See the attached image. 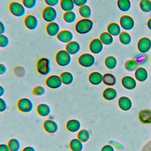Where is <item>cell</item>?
<instances>
[{"label":"cell","mask_w":151,"mask_h":151,"mask_svg":"<svg viewBox=\"0 0 151 151\" xmlns=\"http://www.w3.org/2000/svg\"><path fill=\"white\" fill-rule=\"evenodd\" d=\"M94 23L90 18H83L78 20L75 25L76 31L81 35L89 33L93 29Z\"/></svg>","instance_id":"cell-1"},{"label":"cell","mask_w":151,"mask_h":151,"mask_svg":"<svg viewBox=\"0 0 151 151\" xmlns=\"http://www.w3.org/2000/svg\"><path fill=\"white\" fill-rule=\"evenodd\" d=\"M55 59L59 66L67 67L71 63V55L65 50H61L56 53Z\"/></svg>","instance_id":"cell-2"},{"label":"cell","mask_w":151,"mask_h":151,"mask_svg":"<svg viewBox=\"0 0 151 151\" xmlns=\"http://www.w3.org/2000/svg\"><path fill=\"white\" fill-rule=\"evenodd\" d=\"M37 70L42 76H47L51 72V62L47 57L40 58L37 63Z\"/></svg>","instance_id":"cell-3"},{"label":"cell","mask_w":151,"mask_h":151,"mask_svg":"<svg viewBox=\"0 0 151 151\" xmlns=\"http://www.w3.org/2000/svg\"><path fill=\"white\" fill-rule=\"evenodd\" d=\"M11 14L16 17H22L26 13V8L24 5L19 2H12L9 5Z\"/></svg>","instance_id":"cell-4"},{"label":"cell","mask_w":151,"mask_h":151,"mask_svg":"<svg viewBox=\"0 0 151 151\" xmlns=\"http://www.w3.org/2000/svg\"><path fill=\"white\" fill-rule=\"evenodd\" d=\"M57 11L54 8V7L51 6H46L44 8L42 12V17L43 19L48 22H54L57 18Z\"/></svg>","instance_id":"cell-5"},{"label":"cell","mask_w":151,"mask_h":151,"mask_svg":"<svg viewBox=\"0 0 151 151\" xmlns=\"http://www.w3.org/2000/svg\"><path fill=\"white\" fill-rule=\"evenodd\" d=\"M96 61L95 57L90 53H83L78 58V64L86 68L92 67Z\"/></svg>","instance_id":"cell-6"},{"label":"cell","mask_w":151,"mask_h":151,"mask_svg":"<svg viewBox=\"0 0 151 151\" xmlns=\"http://www.w3.org/2000/svg\"><path fill=\"white\" fill-rule=\"evenodd\" d=\"M17 107L19 111L23 113L31 112L34 108L32 101L28 98H22L17 103Z\"/></svg>","instance_id":"cell-7"},{"label":"cell","mask_w":151,"mask_h":151,"mask_svg":"<svg viewBox=\"0 0 151 151\" xmlns=\"http://www.w3.org/2000/svg\"><path fill=\"white\" fill-rule=\"evenodd\" d=\"M46 86L51 89H57L61 87L63 83L61 77L58 75L50 76L45 80Z\"/></svg>","instance_id":"cell-8"},{"label":"cell","mask_w":151,"mask_h":151,"mask_svg":"<svg viewBox=\"0 0 151 151\" xmlns=\"http://www.w3.org/2000/svg\"><path fill=\"white\" fill-rule=\"evenodd\" d=\"M120 26L124 30H131L134 26V19L129 15H123L120 19Z\"/></svg>","instance_id":"cell-9"},{"label":"cell","mask_w":151,"mask_h":151,"mask_svg":"<svg viewBox=\"0 0 151 151\" xmlns=\"http://www.w3.org/2000/svg\"><path fill=\"white\" fill-rule=\"evenodd\" d=\"M137 49L142 54L147 52L151 49V40L148 37L140 38L137 42Z\"/></svg>","instance_id":"cell-10"},{"label":"cell","mask_w":151,"mask_h":151,"mask_svg":"<svg viewBox=\"0 0 151 151\" xmlns=\"http://www.w3.org/2000/svg\"><path fill=\"white\" fill-rule=\"evenodd\" d=\"M57 38L60 42L64 44H67L73 40L74 34L70 30L64 29L60 31L57 35Z\"/></svg>","instance_id":"cell-11"},{"label":"cell","mask_w":151,"mask_h":151,"mask_svg":"<svg viewBox=\"0 0 151 151\" xmlns=\"http://www.w3.org/2000/svg\"><path fill=\"white\" fill-rule=\"evenodd\" d=\"M24 25L29 30H35L38 25V20L37 18L32 14L28 15L24 18Z\"/></svg>","instance_id":"cell-12"},{"label":"cell","mask_w":151,"mask_h":151,"mask_svg":"<svg viewBox=\"0 0 151 151\" xmlns=\"http://www.w3.org/2000/svg\"><path fill=\"white\" fill-rule=\"evenodd\" d=\"M89 50L94 54H100L103 50V44L99 38H94L89 44Z\"/></svg>","instance_id":"cell-13"},{"label":"cell","mask_w":151,"mask_h":151,"mask_svg":"<svg viewBox=\"0 0 151 151\" xmlns=\"http://www.w3.org/2000/svg\"><path fill=\"white\" fill-rule=\"evenodd\" d=\"M43 127L45 131L48 133L53 134L58 131V124L55 121L53 120L47 119L44 122Z\"/></svg>","instance_id":"cell-14"},{"label":"cell","mask_w":151,"mask_h":151,"mask_svg":"<svg viewBox=\"0 0 151 151\" xmlns=\"http://www.w3.org/2000/svg\"><path fill=\"white\" fill-rule=\"evenodd\" d=\"M46 32L50 37H57L60 32V26L56 22H50L47 25Z\"/></svg>","instance_id":"cell-15"},{"label":"cell","mask_w":151,"mask_h":151,"mask_svg":"<svg viewBox=\"0 0 151 151\" xmlns=\"http://www.w3.org/2000/svg\"><path fill=\"white\" fill-rule=\"evenodd\" d=\"M71 55H76L81 50V46L79 42L76 41H71V42L66 44L65 49Z\"/></svg>","instance_id":"cell-16"},{"label":"cell","mask_w":151,"mask_h":151,"mask_svg":"<svg viewBox=\"0 0 151 151\" xmlns=\"http://www.w3.org/2000/svg\"><path fill=\"white\" fill-rule=\"evenodd\" d=\"M81 127V123L79 120L72 119L69 120L66 123V129L71 133H76L80 130Z\"/></svg>","instance_id":"cell-17"},{"label":"cell","mask_w":151,"mask_h":151,"mask_svg":"<svg viewBox=\"0 0 151 151\" xmlns=\"http://www.w3.org/2000/svg\"><path fill=\"white\" fill-rule=\"evenodd\" d=\"M88 81L92 85H99L103 81V75L97 71H94L90 74Z\"/></svg>","instance_id":"cell-18"},{"label":"cell","mask_w":151,"mask_h":151,"mask_svg":"<svg viewBox=\"0 0 151 151\" xmlns=\"http://www.w3.org/2000/svg\"><path fill=\"white\" fill-rule=\"evenodd\" d=\"M51 107L46 103L39 104L37 107V113L42 117H47L51 113Z\"/></svg>","instance_id":"cell-19"},{"label":"cell","mask_w":151,"mask_h":151,"mask_svg":"<svg viewBox=\"0 0 151 151\" xmlns=\"http://www.w3.org/2000/svg\"><path fill=\"white\" fill-rule=\"evenodd\" d=\"M122 83L123 87L127 90H132L136 86V80L130 76H124L122 80Z\"/></svg>","instance_id":"cell-20"},{"label":"cell","mask_w":151,"mask_h":151,"mask_svg":"<svg viewBox=\"0 0 151 151\" xmlns=\"http://www.w3.org/2000/svg\"><path fill=\"white\" fill-rule=\"evenodd\" d=\"M60 6L63 11L68 12L73 11L76 5L73 0H60Z\"/></svg>","instance_id":"cell-21"},{"label":"cell","mask_w":151,"mask_h":151,"mask_svg":"<svg viewBox=\"0 0 151 151\" xmlns=\"http://www.w3.org/2000/svg\"><path fill=\"white\" fill-rule=\"evenodd\" d=\"M135 77L139 81H145L146 80L148 77L147 70L143 67H138L135 71Z\"/></svg>","instance_id":"cell-22"},{"label":"cell","mask_w":151,"mask_h":151,"mask_svg":"<svg viewBox=\"0 0 151 151\" xmlns=\"http://www.w3.org/2000/svg\"><path fill=\"white\" fill-rule=\"evenodd\" d=\"M107 32L113 37L118 36L121 33V27L116 22H111L107 26Z\"/></svg>","instance_id":"cell-23"},{"label":"cell","mask_w":151,"mask_h":151,"mask_svg":"<svg viewBox=\"0 0 151 151\" xmlns=\"http://www.w3.org/2000/svg\"><path fill=\"white\" fill-rule=\"evenodd\" d=\"M64 85H70L74 81V76L68 71H64L60 75Z\"/></svg>","instance_id":"cell-24"},{"label":"cell","mask_w":151,"mask_h":151,"mask_svg":"<svg viewBox=\"0 0 151 151\" xmlns=\"http://www.w3.org/2000/svg\"><path fill=\"white\" fill-rule=\"evenodd\" d=\"M69 146L71 151H82L83 143L78 138H74L70 142Z\"/></svg>","instance_id":"cell-25"},{"label":"cell","mask_w":151,"mask_h":151,"mask_svg":"<svg viewBox=\"0 0 151 151\" xmlns=\"http://www.w3.org/2000/svg\"><path fill=\"white\" fill-rule=\"evenodd\" d=\"M99 39L103 44V45H109L111 44L114 41L113 37L108 32H102L99 37Z\"/></svg>","instance_id":"cell-26"},{"label":"cell","mask_w":151,"mask_h":151,"mask_svg":"<svg viewBox=\"0 0 151 151\" xmlns=\"http://www.w3.org/2000/svg\"><path fill=\"white\" fill-rule=\"evenodd\" d=\"M119 107L123 110H128L132 107V101L127 97H121L119 100Z\"/></svg>","instance_id":"cell-27"},{"label":"cell","mask_w":151,"mask_h":151,"mask_svg":"<svg viewBox=\"0 0 151 151\" xmlns=\"http://www.w3.org/2000/svg\"><path fill=\"white\" fill-rule=\"evenodd\" d=\"M139 119L143 123H151V110L145 109L139 113Z\"/></svg>","instance_id":"cell-28"},{"label":"cell","mask_w":151,"mask_h":151,"mask_svg":"<svg viewBox=\"0 0 151 151\" xmlns=\"http://www.w3.org/2000/svg\"><path fill=\"white\" fill-rule=\"evenodd\" d=\"M78 13L83 18H90L92 14L91 8L88 5L79 7Z\"/></svg>","instance_id":"cell-29"},{"label":"cell","mask_w":151,"mask_h":151,"mask_svg":"<svg viewBox=\"0 0 151 151\" xmlns=\"http://www.w3.org/2000/svg\"><path fill=\"white\" fill-rule=\"evenodd\" d=\"M64 21L69 24H73L76 19H77V15L75 12L73 11H68V12H65L63 16Z\"/></svg>","instance_id":"cell-30"},{"label":"cell","mask_w":151,"mask_h":151,"mask_svg":"<svg viewBox=\"0 0 151 151\" xmlns=\"http://www.w3.org/2000/svg\"><path fill=\"white\" fill-rule=\"evenodd\" d=\"M117 6L123 12H127L131 8V2L130 0H117Z\"/></svg>","instance_id":"cell-31"},{"label":"cell","mask_w":151,"mask_h":151,"mask_svg":"<svg viewBox=\"0 0 151 151\" xmlns=\"http://www.w3.org/2000/svg\"><path fill=\"white\" fill-rule=\"evenodd\" d=\"M103 82L107 86H111L116 84V79L113 74L110 73H106L103 76Z\"/></svg>","instance_id":"cell-32"},{"label":"cell","mask_w":151,"mask_h":151,"mask_svg":"<svg viewBox=\"0 0 151 151\" xmlns=\"http://www.w3.org/2000/svg\"><path fill=\"white\" fill-rule=\"evenodd\" d=\"M117 96V91L113 88H107L103 93V97L108 100L114 99Z\"/></svg>","instance_id":"cell-33"},{"label":"cell","mask_w":151,"mask_h":151,"mask_svg":"<svg viewBox=\"0 0 151 151\" xmlns=\"http://www.w3.org/2000/svg\"><path fill=\"white\" fill-rule=\"evenodd\" d=\"M10 151H19L21 148V143L17 139L12 138L8 142Z\"/></svg>","instance_id":"cell-34"},{"label":"cell","mask_w":151,"mask_h":151,"mask_svg":"<svg viewBox=\"0 0 151 151\" xmlns=\"http://www.w3.org/2000/svg\"><path fill=\"white\" fill-rule=\"evenodd\" d=\"M139 64L136 60H129L126 61L124 64V67L126 70L129 71H136V70L139 67Z\"/></svg>","instance_id":"cell-35"},{"label":"cell","mask_w":151,"mask_h":151,"mask_svg":"<svg viewBox=\"0 0 151 151\" xmlns=\"http://www.w3.org/2000/svg\"><path fill=\"white\" fill-rule=\"evenodd\" d=\"M90 137V132L87 129H81L78 132L77 138L83 143L87 142Z\"/></svg>","instance_id":"cell-36"},{"label":"cell","mask_w":151,"mask_h":151,"mask_svg":"<svg viewBox=\"0 0 151 151\" xmlns=\"http://www.w3.org/2000/svg\"><path fill=\"white\" fill-rule=\"evenodd\" d=\"M104 64L106 67L109 69H113L116 67L117 61L114 57L110 55L106 58L104 60Z\"/></svg>","instance_id":"cell-37"},{"label":"cell","mask_w":151,"mask_h":151,"mask_svg":"<svg viewBox=\"0 0 151 151\" xmlns=\"http://www.w3.org/2000/svg\"><path fill=\"white\" fill-rule=\"evenodd\" d=\"M119 40L122 44L129 45L132 41V37L129 33L123 31L119 35Z\"/></svg>","instance_id":"cell-38"},{"label":"cell","mask_w":151,"mask_h":151,"mask_svg":"<svg viewBox=\"0 0 151 151\" xmlns=\"http://www.w3.org/2000/svg\"><path fill=\"white\" fill-rule=\"evenodd\" d=\"M140 9L146 13L151 12V1L150 0H140L139 3Z\"/></svg>","instance_id":"cell-39"},{"label":"cell","mask_w":151,"mask_h":151,"mask_svg":"<svg viewBox=\"0 0 151 151\" xmlns=\"http://www.w3.org/2000/svg\"><path fill=\"white\" fill-rule=\"evenodd\" d=\"M37 3V0H22V4L26 9H31L34 8Z\"/></svg>","instance_id":"cell-40"},{"label":"cell","mask_w":151,"mask_h":151,"mask_svg":"<svg viewBox=\"0 0 151 151\" xmlns=\"http://www.w3.org/2000/svg\"><path fill=\"white\" fill-rule=\"evenodd\" d=\"M45 88L42 86H35L32 90L33 94L37 96H43L45 94Z\"/></svg>","instance_id":"cell-41"},{"label":"cell","mask_w":151,"mask_h":151,"mask_svg":"<svg viewBox=\"0 0 151 151\" xmlns=\"http://www.w3.org/2000/svg\"><path fill=\"white\" fill-rule=\"evenodd\" d=\"M9 44V38L5 34L0 35V48H6Z\"/></svg>","instance_id":"cell-42"},{"label":"cell","mask_w":151,"mask_h":151,"mask_svg":"<svg viewBox=\"0 0 151 151\" xmlns=\"http://www.w3.org/2000/svg\"><path fill=\"white\" fill-rule=\"evenodd\" d=\"M60 0H44L45 4L48 6L55 7L57 6L60 3Z\"/></svg>","instance_id":"cell-43"},{"label":"cell","mask_w":151,"mask_h":151,"mask_svg":"<svg viewBox=\"0 0 151 151\" xmlns=\"http://www.w3.org/2000/svg\"><path fill=\"white\" fill-rule=\"evenodd\" d=\"M8 105L6 101L2 97H0V112L5 111Z\"/></svg>","instance_id":"cell-44"},{"label":"cell","mask_w":151,"mask_h":151,"mask_svg":"<svg viewBox=\"0 0 151 151\" xmlns=\"http://www.w3.org/2000/svg\"><path fill=\"white\" fill-rule=\"evenodd\" d=\"M73 2L76 6L81 7L83 5H87L88 0H73Z\"/></svg>","instance_id":"cell-45"},{"label":"cell","mask_w":151,"mask_h":151,"mask_svg":"<svg viewBox=\"0 0 151 151\" xmlns=\"http://www.w3.org/2000/svg\"><path fill=\"white\" fill-rule=\"evenodd\" d=\"M146 58L147 59V56H146L145 55H144V54H142V58H141V57H140V55H137V57H136V61L139 63V64H143V63H144L145 62H146L145 61H146Z\"/></svg>","instance_id":"cell-46"},{"label":"cell","mask_w":151,"mask_h":151,"mask_svg":"<svg viewBox=\"0 0 151 151\" xmlns=\"http://www.w3.org/2000/svg\"><path fill=\"white\" fill-rule=\"evenodd\" d=\"M7 71V68L6 65L2 63H0V76L4 75L6 73Z\"/></svg>","instance_id":"cell-47"},{"label":"cell","mask_w":151,"mask_h":151,"mask_svg":"<svg viewBox=\"0 0 151 151\" xmlns=\"http://www.w3.org/2000/svg\"><path fill=\"white\" fill-rule=\"evenodd\" d=\"M0 151H10L8 145L2 143L0 144Z\"/></svg>","instance_id":"cell-48"},{"label":"cell","mask_w":151,"mask_h":151,"mask_svg":"<svg viewBox=\"0 0 151 151\" xmlns=\"http://www.w3.org/2000/svg\"><path fill=\"white\" fill-rule=\"evenodd\" d=\"M5 25L4 24V23L0 21V35L1 34H4L5 32Z\"/></svg>","instance_id":"cell-49"},{"label":"cell","mask_w":151,"mask_h":151,"mask_svg":"<svg viewBox=\"0 0 151 151\" xmlns=\"http://www.w3.org/2000/svg\"><path fill=\"white\" fill-rule=\"evenodd\" d=\"M101 151H114L113 147L111 145H106L102 149Z\"/></svg>","instance_id":"cell-50"},{"label":"cell","mask_w":151,"mask_h":151,"mask_svg":"<svg viewBox=\"0 0 151 151\" xmlns=\"http://www.w3.org/2000/svg\"><path fill=\"white\" fill-rule=\"evenodd\" d=\"M22 151H36V149L32 147V146H28L25 147Z\"/></svg>","instance_id":"cell-51"},{"label":"cell","mask_w":151,"mask_h":151,"mask_svg":"<svg viewBox=\"0 0 151 151\" xmlns=\"http://www.w3.org/2000/svg\"><path fill=\"white\" fill-rule=\"evenodd\" d=\"M5 90L4 87L1 85H0V97H2L5 94Z\"/></svg>","instance_id":"cell-52"},{"label":"cell","mask_w":151,"mask_h":151,"mask_svg":"<svg viewBox=\"0 0 151 151\" xmlns=\"http://www.w3.org/2000/svg\"><path fill=\"white\" fill-rule=\"evenodd\" d=\"M110 143L111 144H113V146H115L116 148H117V149H121L119 146H118L119 145H119L118 143H116V142H110Z\"/></svg>","instance_id":"cell-53"},{"label":"cell","mask_w":151,"mask_h":151,"mask_svg":"<svg viewBox=\"0 0 151 151\" xmlns=\"http://www.w3.org/2000/svg\"><path fill=\"white\" fill-rule=\"evenodd\" d=\"M147 25L148 28H149L150 30H151V18H150V19L148 20V21H147Z\"/></svg>","instance_id":"cell-54"},{"label":"cell","mask_w":151,"mask_h":151,"mask_svg":"<svg viewBox=\"0 0 151 151\" xmlns=\"http://www.w3.org/2000/svg\"><path fill=\"white\" fill-rule=\"evenodd\" d=\"M150 63H151V59H150Z\"/></svg>","instance_id":"cell-55"}]
</instances>
